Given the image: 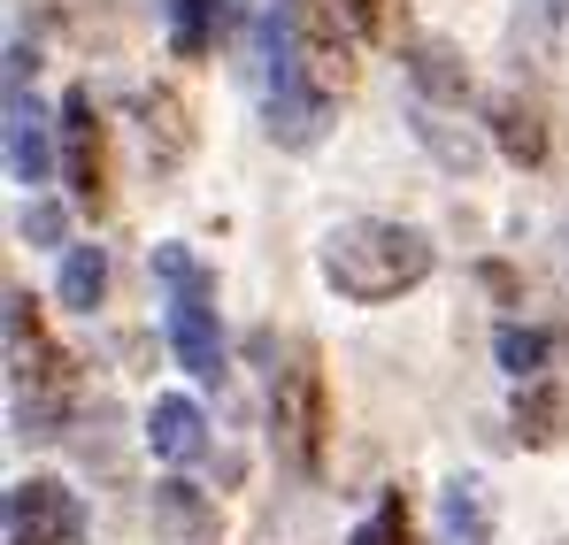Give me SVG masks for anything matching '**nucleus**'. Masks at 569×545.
I'll return each instance as SVG.
<instances>
[{
    "label": "nucleus",
    "mask_w": 569,
    "mask_h": 545,
    "mask_svg": "<svg viewBox=\"0 0 569 545\" xmlns=\"http://www.w3.org/2000/svg\"><path fill=\"white\" fill-rule=\"evenodd\" d=\"M323 276L347 292V300H362V307H385V300H400V292H416L423 276H431V239L423 231H408V223H339L331 239H323Z\"/></svg>",
    "instance_id": "1"
},
{
    "label": "nucleus",
    "mask_w": 569,
    "mask_h": 545,
    "mask_svg": "<svg viewBox=\"0 0 569 545\" xmlns=\"http://www.w3.org/2000/svg\"><path fill=\"white\" fill-rule=\"evenodd\" d=\"M323 431H331L323 369H316V354L300 346V354H292V369L278 376V438H284V454H292V468H300V476H316V468H323Z\"/></svg>",
    "instance_id": "2"
},
{
    "label": "nucleus",
    "mask_w": 569,
    "mask_h": 545,
    "mask_svg": "<svg viewBox=\"0 0 569 545\" xmlns=\"http://www.w3.org/2000/svg\"><path fill=\"white\" fill-rule=\"evenodd\" d=\"M86 538V507L62 476H23L8 492V545H78Z\"/></svg>",
    "instance_id": "3"
},
{
    "label": "nucleus",
    "mask_w": 569,
    "mask_h": 545,
    "mask_svg": "<svg viewBox=\"0 0 569 545\" xmlns=\"http://www.w3.org/2000/svg\"><path fill=\"white\" fill-rule=\"evenodd\" d=\"M62 178L86 208H108V139H100V108L93 85H70L62 92Z\"/></svg>",
    "instance_id": "4"
},
{
    "label": "nucleus",
    "mask_w": 569,
    "mask_h": 545,
    "mask_svg": "<svg viewBox=\"0 0 569 545\" xmlns=\"http://www.w3.org/2000/svg\"><path fill=\"white\" fill-rule=\"evenodd\" d=\"M292 47H300V70H308L323 92H347V85H355V47H347V31H339V16H331V8H308V16H300V31H292Z\"/></svg>",
    "instance_id": "5"
},
{
    "label": "nucleus",
    "mask_w": 569,
    "mask_h": 545,
    "mask_svg": "<svg viewBox=\"0 0 569 545\" xmlns=\"http://www.w3.org/2000/svg\"><path fill=\"white\" fill-rule=\"evenodd\" d=\"M170 346L192 376H223V331H216V307L208 300H170Z\"/></svg>",
    "instance_id": "6"
},
{
    "label": "nucleus",
    "mask_w": 569,
    "mask_h": 545,
    "mask_svg": "<svg viewBox=\"0 0 569 545\" xmlns=\"http://www.w3.org/2000/svg\"><path fill=\"white\" fill-rule=\"evenodd\" d=\"M147 446H154V461H192L200 446H208L200 407H192V400H178V392H162V400L147 407Z\"/></svg>",
    "instance_id": "7"
},
{
    "label": "nucleus",
    "mask_w": 569,
    "mask_h": 545,
    "mask_svg": "<svg viewBox=\"0 0 569 545\" xmlns=\"http://www.w3.org/2000/svg\"><path fill=\"white\" fill-rule=\"evenodd\" d=\"M8 170H16V184H47V170H54V147L23 92H8Z\"/></svg>",
    "instance_id": "8"
},
{
    "label": "nucleus",
    "mask_w": 569,
    "mask_h": 545,
    "mask_svg": "<svg viewBox=\"0 0 569 545\" xmlns=\"http://www.w3.org/2000/svg\"><path fill=\"white\" fill-rule=\"evenodd\" d=\"M408 78L431 92V100H462V92H470V62H462L447 39H423V47L408 54Z\"/></svg>",
    "instance_id": "9"
},
{
    "label": "nucleus",
    "mask_w": 569,
    "mask_h": 545,
    "mask_svg": "<svg viewBox=\"0 0 569 545\" xmlns=\"http://www.w3.org/2000/svg\"><path fill=\"white\" fill-rule=\"evenodd\" d=\"M492 139H500L508 162H547V123L523 100H492Z\"/></svg>",
    "instance_id": "10"
},
{
    "label": "nucleus",
    "mask_w": 569,
    "mask_h": 545,
    "mask_svg": "<svg viewBox=\"0 0 569 545\" xmlns=\"http://www.w3.org/2000/svg\"><path fill=\"white\" fill-rule=\"evenodd\" d=\"M147 147H154V162H186L192 147V123H186V100L178 92H147Z\"/></svg>",
    "instance_id": "11"
},
{
    "label": "nucleus",
    "mask_w": 569,
    "mask_h": 545,
    "mask_svg": "<svg viewBox=\"0 0 569 545\" xmlns=\"http://www.w3.org/2000/svg\"><path fill=\"white\" fill-rule=\"evenodd\" d=\"M492 354H500V369H508L516 384H531V376H547V331L500 323V331H492Z\"/></svg>",
    "instance_id": "12"
},
{
    "label": "nucleus",
    "mask_w": 569,
    "mask_h": 545,
    "mask_svg": "<svg viewBox=\"0 0 569 545\" xmlns=\"http://www.w3.org/2000/svg\"><path fill=\"white\" fill-rule=\"evenodd\" d=\"M100 292H108V254L100 246H70L62 254V307H86L93 315Z\"/></svg>",
    "instance_id": "13"
},
{
    "label": "nucleus",
    "mask_w": 569,
    "mask_h": 545,
    "mask_svg": "<svg viewBox=\"0 0 569 545\" xmlns=\"http://www.w3.org/2000/svg\"><path fill=\"white\" fill-rule=\"evenodd\" d=\"M216 16H223V0H170V47L186 62H200L216 47Z\"/></svg>",
    "instance_id": "14"
},
{
    "label": "nucleus",
    "mask_w": 569,
    "mask_h": 545,
    "mask_svg": "<svg viewBox=\"0 0 569 545\" xmlns=\"http://www.w3.org/2000/svg\"><path fill=\"white\" fill-rule=\"evenodd\" d=\"M147 262H154V276H162L178 300H216V276L200 270V254H192V246H154Z\"/></svg>",
    "instance_id": "15"
},
{
    "label": "nucleus",
    "mask_w": 569,
    "mask_h": 545,
    "mask_svg": "<svg viewBox=\"0 0 569 545\" xmlns=\"http://www.w3.org/2000/svg\"><path fill=\"white\" fill-rule=\"evenodd\" d=\"M416 139H423V147H431V154H439L447 170H462V178H470L477 162H485V147H477L470 131H447V123H439L431 108H416Z\"/></svg>",
    "instance_id": "16"
},
{
    "label": "nucleus",
    "mask_w": 569,
    "mask_h": 545,
    "mask_svg": "<svg viewBox=\"0 0 569 545\" xmlns=\"http://www.w3.org/2000/svg\"><path fill=\"white\" fill-rule=\"evenodd\" d=\"M154 515H162V531H178V538H208V499L192 492V484H162L154 492Z\"/></svg>",
    "instance_id": "17"
},
{
    "label": "nucleus",
    "mask_w": 569,
    "mask_h": 545,
    "mask_svg": "<svg viewBox=\"0 0 569 545\" xmlns=\"http://www.w3.org/2000/svg\"><path fill=\"white\" fill-rule=\"evenodd\" d=\"M516 431H523V438H555V431H562V400H555L539 376H531L523 400H516Z\"/></svg>",
    "instance_id": "18"
},
{
    "label": "nucleus",
    "mask_w": 569,
    "mask_h": 545,
    "mask_svg": "<svg viewBox=\"0 0 569 545\" xmlns=\"http://www.w3.org/2000/svg\"><path fill=\"white\" fill-rule=\"evenodd\" d=\"M347 545H408V507H400V492H385L378 507L362 515V531H355Z\"/></svg>",
    "instance_id": "19"
},
{
    "label": "nucleus",
    "mask_w": 569,
    "mask_h": 545,
    "mask_svg": "<svg viewBox=\"0 0 569 545\" xmlns=\"http://www.w3.org/2000/svg\"><path fill=\"white\" fill-rule=\"evenodd\" d=\"M447 538L485 545V499H477V484H455V492H447Z\"/></svg>",
    "instance_id": "20"
},
{
    "label": "nucleus",
    "mask_w": 569,
    "mask_h": 545,
    "mask_svg": "<svg viewBox=\"0 0 569 545\" xmlns=\"http://www.w3.org/2000/svg\"><path fill=\"white\" fill-rule=\"evenodd\" d=\"M339 16H347L362 39H378V47L400 39V8H392V0H339Z\"/></svg>",
    "instance_id": "21"
},
{
    "label": "nucleus",
    "mask_w": 569,
    "mask_h": 545,
    "mask_svg": "<svg viewBox=\"0 0 569 545\" xmlns=\"http://www.w3.org/2000/svg\"><path fill=\"white\" fill-rule=\"evenodd\" d=\"M16 231H23L31 246H62V208H54V200H31V208L16 215Z\"/></svg>",
    "instance_id": "22"
},
{
    "label": "nucleus",
    "mask_w": 569,
    "mask_h": 545,
    "mask_svg": "<svg viewBox=\"0 0 569 545\" xmlns=\"http://www.w3.org/2000/svg\"><path fill=\"white\" fill-rule=\"evenodd\" d=\"M8 346L23 354V346H39V307H31V292L23 284H8Z\"/></svg>",
    "instance_id": "23"
},
{
    "label": "nucleus",
    "mask_w": 569,
    "mask_h": 545,
    "mask_svg": "<svg viewBox=\"0 0 569 545\" xmlns=\"http://www.w3.org/2000/svg\"><path fill=\"white\" fill-rule=\"evenodd\" d=\"M539 8H547V16H562V8H569V0H539Z\"/></svg>",
    "instance_id": "24"
}]
</instances>
